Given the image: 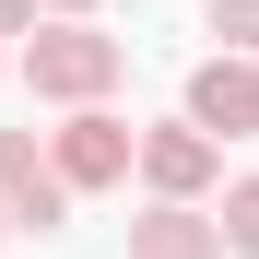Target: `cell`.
<instances>
[{
  "mask_svg": "<svg viewBox=\"0 0 259 259\" xmlns=\"http://www.w3.org/2000/svg\"><path fill=\"white\" fill-rule=\"evenodd\" d=\"M212 35H224V48H247V59H259V0H212Z\"/></svg>",
  "mask_w": 259,
  "mask_h": 259,
  "instance_id": "cell-8",
  "label": "cell"
},
{
  "mask_svg": "<svg viewBox=\"0 0 259 259\" xmlns=\"http://www.w3.org/2000/svg\"><path fill=\"white\" fill-rule=\"evenodd\" d=\"M130 142H142V130L106 118V95H82V106H71V130L48 142V165H59L71 200H82V189H118V177H130Z\"/></svg>",
  "mask_w": 259,
  "mask_h": 259,
  "instance_id": "cell-2",
  "label": "cell"
},
{
  "mask_svg": "<svg viewBox=\"0 0 259 259\" xmlns=\"http://www.w3.org/2000/svg\"><path fill=\"white\" fill-rule=\"evenodd\" d=\"M0 236H12V212H0Z\"/></svg>",
  "mask_w": 259,
  "mask_h": 259,
  "instance_id": "cell-11",
  "label": "cell"
},
{
  "mask_svg": "<svg viewBox=\"0 0 259 259\" xmlns=\"http://www.w3.org/2000/svg\"><path fill=\"white\" fill-rule=\"evenodd\" d=\"M118 71H130V48H118V35H95L82 12H59V24H35V35H24V82H35L48 106L118 95Z\"/></svg>",
  "mask_w": 259,
  "mask_h": 259,
  "instance_id": "cell-1",
  "label": "cell"
},
{
  "mask_svg": "<svg viewBox=\"0 0 259 259\" xmlns=\"http://www.w3.org/2000/svg\"><path fill=\"white\" fill-rule=\"evenodd\" d=\"M130 259H224V224H212L200 200H153L142 224H130Z\"/></svg>",
  "mask_w": 259,
  "mask_h": 259,
  "instance_id": "cell-6",
  "label": "cell"
},
{
  "mask_svg": "<svg viewBox=\"0 0 259 259\" xmlns=\"http://www.w3.org/2000/svg\"><path fill=\"white\" fill-rule=\"evenodd\" d=\"M0 71H12V48H0Z\"/></svg>",
  "mask_w": 259,
  "mask_h": 259,
  "instance_id": "cell-12",
  "label": "cell"
},
{
  "mask_svg": "<svg viewBox=\"0 0 259 259\" xmlns=\"http://www.w3.org/2000/svg\"><path fill=\"white\" fill-rule=\"evenodd\" d=\"M212 224H224V247H236V259H259V177H236V189H224V212H212Z\"/></svg>",
  "mask_w": 259,
  "mask_h": 259,
  "instance_id": "cell-7",
  "label": "cell"
},
{
  "mask_svg": "<svg viewBox=\"0 0 259 259\" xmlns=\"http://www.w3.org/2000/svg\"><path fill=\"white\" fill-rule=\"evenodd\" d=\"M12 24H35V0H0V35H12Z\"/></svg>",
  "mask_w": 259,
  "mask_h": 259,
  "instance_id": "cell-9",
  "label": "cell"
},
{
  "mask_svg": "<svg viewBox=\"0 0 259 259\" xmlns=\"http://www.w3.org/2000/svg\"><path fill=\"white\" fill-rule=\"evenodd\" d=\"M0 212H12V224H71V177L48 153H35V130H0Z\"/></svg>",
  "mask_w": 259,
  "mask_h": 259,
  "instance_id": "cell-4",
  "label": "cell"
},
{
  "mask_svg": "<svg viewBox=\"0 0 259 259\" xmlns=\"http://www.w3.org/2000/svg\"><path fill=\"white\" fill-rule=\"evenodd\" d=\"M189 118L212 130V142H236V130H259V59L247 48H212L189 71Z\"/></svg>",
  "mask_w": 259,
  "mask_h": 259,
  "instance_id": "cell-5",
  "label": "cell"
},
{
  "mask_svg": "<svg viewBox=\"0 0 259 259\" xmlns=\"http://www.w3.org/2000/svg\"><path fill=\"white\" fill-rule=\"evenodd\" d=\"M59 12H95V0H59Z\"/></svg>",
  "mask_w": 259,
  "mask_h": 259,
  "instance_id": "cell-10",
  "label": "cell"
},
{
  "mask_svg": "<svg viewBox=\"0 0 259 259\" xmlns=\"http://www.w3.org/2000/svg\"><path fill=\"white\" fill-rule=\"evenodd\" d=\"M130 165H142V189H153V200H200V189H212V165H224V142H212L200 118H177V130H142V142H130Z\"/></svg>",
  "mask_w": 259,
  "mask_h": 259,
  "instance_id": "cell-3",
  "label": "cell"
}]
</instances>
